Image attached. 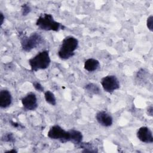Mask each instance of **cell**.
<instances>
[{"label": "cell", "mask_w": 153, "mask_h": 153, "mask_svg": "<svg viewBox=\"0 0 153 153\" xmlns=\"http://www.w3.org/2000/svg\"><path fill=\"white\" fill-rule=\"evenodd\" d=\"M78 47V39L72 36L65 37L58 51V56L62 60H67L74 56L75 51Z\"/></svg>", "instance_id": "obj_1"}, {"label": "cell", "mask_w": 153, "mask_h": 153, "mask_svg": "<svg viewBox=\"0 0 153 153\" xmlns=\"http://www.w3.org/2000/svg\"><path fill=\"white\" fill-rule=\"evenodd\" d=\"M36 26L41 30L45 31L58 32L64 29L65 26L59 22L56 21L51 14H41L36 20Z\"/></svg>", "instance_id": "obj_2"}, {"label": "cell", "mask_w": 153, "mask_h": 153, "mask_svg": "<svg viewBox=\"0 0 153 153\" xmlns=\"http://www.w3.org/2000/svg\"><path fill=\"white\" fill-rule=\"evenodd\" d=\"M51 59L49 52L43 50L29 60V64L32 71L45 69L50 66Z\"/></svg>", "instance_id": "obj_3"}, {"label": "cell", "mask_w": 153, "mask_h": 153, "mask_svg": "<svg viewBox=\"0 0 153 153\" xmlns=\"http://www.w3.org/2000/svg\"><path fill=\"white\" fill-rule=\"evenodd\" d=\"M44 39L41 34L37 32L32 33L29 36H23L20 38V44L23 50L30 51L36 48L43 42Z\"/></svg>", "instance_id": "obj_4"}, {"label": "cell", "mask_w": 153, "mask_h": 153, "mask_svg": "<svg viewBox=\"0 0 153 153\" xmlns=\"http://www.w3.org/2000/svg\"><path fill=\"white\" fill-rule=\"evenodd\" d=\"M47 136L49 138L53 140H57L62 143L69 142V131L65 130L59 125H54L49 129Z\"/></svg>", "instance_id": "obj_5"}, {"label": "cell", "mask_w": 153, "mask_h": 153, "mask_svg": "<svg viewBox=\"0 0 153 153\" xmlns=\"http://www.w3.org/2000/svg\"><path fill=\"white\" fill-rule=\"evenodd\" d=\"M101 85L104 91L109 93H112L120 87L118 79L116 76L112 75L103 77L101 79Z\"/></svg>", "instance_id": "obj_6"}, {"label": "cell", "mask_w": 153, "mask_h": 153, "mask_svg": "<svg viewBox=\"0 0 153 153\" xmlns=\"http://www.w3.org/2000/svg\"><path fill=\"white\" fill-rule=\"evenodd\" d=\"M23 107L27 111H34L38 107L37 98L35 93L30 92L27 93L21 99Z\"/></svg>", "instance_id": "obj_7"}, {"label": "cell", "mask_w": 153, "mask_h": 153, "mask_svg": "<svg viewBox=\"0 0 153 153\" xmlns=\"http://www.w3.org/2000/svg\"><path fill=\"white\" fill-rule=\"evenodd\" d=\"M137 137L142 142L152 143L153 142L152 132L149 128L146 126L140 127L137 131Z\"/></svg>", "instance_id": "obj_8"}, {"label": "cell", "mask_w": 153, "mask_h": 153, "mask_svg": "<svg viewBox=\"0 0 153 153\" xmlns=\"http://www.w3.org/2000/svg\"><path fill=\"white\" fill-rule=\"evenodd\" d=\"M96 119L100 125L106 127L111 126L113 123L112 116L105 111L98 112L96 115Z\"/></svg>", "instance_id": "obj_9"}, {"label": "cell", "mask_w": 153, "mask_h": 153, "mask_svg": "<svg viewBox=\"0 0 153 153\" xmlns=\"http://www.w3.org/2000/svg\"><path fill=\"white\" fill-rule=\"evenodd\" d=\"M12 103V96L10 92L7 90H2L0 91V107L7 108Z\"/></svg>", "instance_id": "obj_10"}, {"label": "cell", "mask_w": 153, "mask_h": 153, "mask_svg": "<svg viewBox=\"0 0 153 153\" xmlns=\"http://www.w3.org/2000/svg\"><path fill=\"white\" fill-rule=\"evenodd\" d=\"M69 142H71L75 145H79L82 142L83 138L82 134L81 131L75 129L69 130Z\"/></svg>", "instance_id": "obj_11"}, {"label": "cell", "mask_w": 153, "mask_h": 153, "mask_svg": "<svg viewBox=\"0 0 153 153\" xmlns=\"http://www.w3.org/2000/svg\"><path fill=\"white\" fill-rule=\"evenodd\" d=\"M100 63L97 60L93 58H90L85 61L84 68L88 72H93L97 69Z\"/></svg>", "instance_id": "obj_12"}, {"label": "cell", "mask_w": 153, "mask_h": 153, "mask_svg": "<svg viewBox=\"0 0 153 153\" xmlns=\"http://www.w3.org/2000/svg\"><path fill=\"white\" fill-rule=\"evenodd\" d=\"M85 90L91 94H98L100 91L99 87L97 84L91 82L85 85Z\"/></svg>", "instance_id": "obj_13"}, {"label": "cell", "mask_w": 153, "mask_h": 153, "mask_svg": "<svg viewBox=\"0 0 153 153\" xmlns=\"http://www.w3.org/2000/svg\"><path fill=\"white\" fill-rule=\"evenodd\" d=\"M44 97L45 101L52 106L56 105V99L53 92L50 90H47L44 93Z\"/></svg>", "instance_id": "obj_14"}, {"label": "cell", "mask_w": 153, "mask_h": 153, "mask_svg": "<svg viewBox=\"0 0 153 153\" xmlns=\"http://www.w3.org/2000/svg\"><path fill=\"white\" fill-rule=\"evenodd\" d=\"M79 147L82 148V152H97V150L96 148H94L91 143H82L81 142L79 144Z\"/></svg>", "instance_id": "obj_15"}, {"label": "cell", "mask_w": 153, "mask_h": 153, "mask_svg": "<svg viewBox=\"0 0 153 153\" xmlns=\"http://www.w3.org/2000/svg\"><path fill=\"white\" fill-rule=\"evenodd\" d=\"M2 140L7 142H14L15 141V138L11 133H8L4 134L2 137Z\"/></svg>", "instance_id": "obj_16"}, {"label": "cell", "mask_w": 153, "mask_h": 153, "mask_svg": "<svg viewBox=\"0 0 153 153\" xmlns=\"http://www.w3.org/2000/svg\"><path fill=\"white\" fill-rule=\"evenodd\" d=\"M146 26L148 29L151 31H153V16H149L146 20Z\"/></svg>", "instance_id": "obj_17"}, {"label": "cell", "mask_w": 153, "mask_h": 153, "mask_svg": "<svg viewBox=\"0 0 153 153\" xmlns=\"http://www.w3.org/2000/svg\"><path fill=\"white\" fill-rule=\"evenodd\" d=\"M31 11L30 7L27 4H23L22 5V13L23 16L27 15Z\"/></svg>", "instance_id": "obj_18"}, {"label": "cell", "mask_w": 153, "mask_h": 153, "mask_svg": "<svg viewBox=\"0 0 153 153\" xmlns=\"http://www.w3.org/2000/svg\"><path fill=\"white\" fill-rule=\"evenodd\" d=\"M33 86L35 88V89L39 92L44 91V87L42 85L38 82H34L33 83Z\"/></svg>", "instance_id": "obj_19"}, {"label": "cell", "mask_w": 153, "mask_h": 153, "mask_svg": "<svg viewBox=\"0 0 153 153\" xmlns=\"http://www.w3.org/2000/svg\"><path fill=\"white\" fill-rule=\"evenodd\" d=\"M147 113L148 114V115L152 117L153 115V108L152 106H150L149 107H148V109H147Z\"/></svg>", "instance_id": "obj_20"}, {"label": "cell", "mask_w": 153, "mask_h": 153, "mask_svg": "<svg viewBox=\"0 0 153 153\" xmlns=\"http://www.w3.org/2000/svg\"><path fill=\"white\" fill-rule=\"evenodd\" d=\"M4 19H5V17H4V16L3 14V13L2 12L0 13V25L2 26L4 22Z\"/></svg>", "instance_id": "obj_21"}, {"label": "cell", "mask_w": 153, "mask_h": 153, "mask_svg": "<svg viewBox=\"0 0 153 153\" xmlns=\"http://www.w3.org/2000/svg\"><path fill=\"white\" fill-rule=\"evenodd\" d=\"M11 125H12L13 126H14V127H19V126H20L18 123H15V122H14V121H11Z\"/></svg>", "instance_id": "obj_22"}, {"label": "cell", "mask_w": 153, "mask_h": 153, "mask_svg": "<svg viewBox=\"0 0 153 153\" xmlns=\"http://www.w3.org/2000/svg\"><path fill=\"white\" fill-rule=\"evenodd\" d=\"M17 152V151L16 150H15L14 149H13L8 150V151H6V152H5V153H8V152Z\"/></svg>", "instance_id": "obj_23"}]
</instances>
